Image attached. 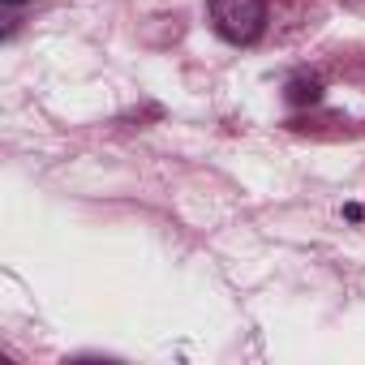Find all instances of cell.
I'll return each mask as SVG.
<instances>
[{
  "instance_id": "7a4b0ae2",
  "label": "cell",
  "mask_w": 365,
  "mask_h": 365,
  "mask_svg": "<svg viewBox=\"0 0 365 365\" xmlns=\"http://www.w3.org/2000/svg\"><path fill=\"white\" fill-rule=\"evenodd\" d=\"M5 5H22V0H5Z\"/></svg>"
},
{
  "instance_id": "6da1fadb",
  "label": "cell",
  "mask_w": 365,
  "mask_h": 365,
  "mask_svg": "<svg viewBox=\"0 0 365 365\" xmlns=\"http://www.w3.org/2000/svg\"><path fill=\"white\" fill-rule=\"evenodd\" d=\"M211 22L228 43H254L267 26V0H211Z\"/></svg>"
}]
</instances>
